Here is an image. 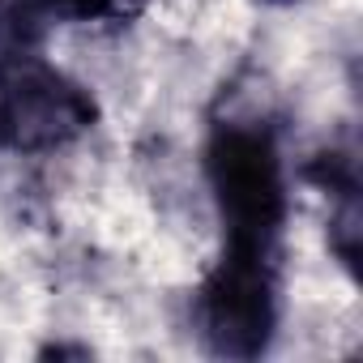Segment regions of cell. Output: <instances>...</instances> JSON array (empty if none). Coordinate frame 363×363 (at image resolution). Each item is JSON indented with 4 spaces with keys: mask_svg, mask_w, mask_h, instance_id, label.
Wrapping results in <instances>:
<instances>
[{
    "mask_svg": "<svg viewBox=\"0 0 363 363\" xmlns=\"http://www.w3.org/2000/svg\"><path fill=\"white\" fill-rule=\"evenodd\" d=\"M99 120V103L69 73L35 52L0 65V150L43 154L77 141Z\"/></svg>",
    "mask_w": 363,
    "mask_h": 363,
    "instance_id": "obj_3",
    "label": "cell"
},
{
    "mask_svg": "<svg viewBox=\"0 0 363 363\" xmlns=\"http://www.w3.org/2000/svg\"><path fill=\"white\" fill-rule=\"evenodd\" d=\"M52 22H94V18H128L141 9V0H43Z\"/></svg>",
    "mask_w": 363,
    "mask_h": 363,
    "instance_id": "obj_4",
    "label": "cell"
},
{
    "mask_svg": "<svg viewBox=\"0 0 363 363\" xmlns=\"http://www.w3.org/2000/svg\"><path fill=\"white\" fill-rule=\"evenodd\" d=\"M278 325L274 248L227 244L197 291V329L218 359L265 354Z\"/></svg>",
    "mask_w": 363,
    "mask_h": 363,
    "instance_id": "obj_2",
    "label": "cell"
},
{
    "mask_svg": "<svg viewBox=\"0 0 363 363\" xmlns=\"http://www.w3.org/2000/svg\"><path fill=\"white\" fill-rule=\"evenodd\" d=\"M269 5H291V0H269Z\"/></svg>",
    "mask_w": 363,
    "mask_h": 363,
    "instance_id": "obj_5",
    "label": "cell"
},
{
    "mask_svg": "<svg viewBox=\"0 0 363 363\" xmlns=\"http://www.w3.org/2000/svg\"><path fill=\"white\" fill-rule=\"evenodd\" d=\"M210 189L227 227V244L278 248V231L286 218V184L282 158L257 120H223L206 145Z\"/></svg>",
    "mask_w": 363,
    "mask_h": 363,
    "instance_id": "obj_1",
    "label": "cell"
}]
</instances>
